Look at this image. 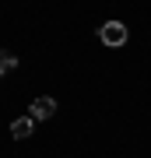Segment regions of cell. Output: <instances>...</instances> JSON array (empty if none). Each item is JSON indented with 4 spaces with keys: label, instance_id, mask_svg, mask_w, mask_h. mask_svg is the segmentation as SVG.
Returning a JSON list of instances; mask_svg holds the SVG:
<instances>
[{
    "label": "cell",
    "instance_id": "1",
    "mask_svg": "<svg viewBox=\"0 0 151 158\" xmlns=\"http://www.w3.org/2000/svg\"><path fill=\"white\" fill-rule=\"evenodd\" d=\"M99 39L106 42V46H123L127 42V25L123 21H106L99 28Z\"/></svg>",
    "mask_w": 151,
    "mask_h": 158
},
{
    "label": "cell",
    "instance_id": "2",
    "mask_svg": "<svg viewBox=\"0 0 151 158\" xmlns=\"http://www.w3.org/2000/svg\"><path fill=\"white\" fill-rule=\"evenodd\" d=\"M28 116H32V119H53L56 116V98L39 95V98L32 102V109H28Z\"/></svg>",
    "mask_w": 151,
    "mask_h": 158
},
{
    "label": "cell",
    "instance_id": "3",
    "mask_svg": "<svg viewBox=\"0 0 151 158\" xmlns=\"http://www.w3.org/2000/svg\"><path fill=\"white\" fill-rule=\"evenodd\" d=\"M32 130H35V119L32 116H18L11 123V137H14V141H25V137H32Z\"/></svg>",
    "mask_w": 151,
    "mask_h": 158
},
{
    "label": "cell",
    "instance_id": "4",
    "mask_svg": "<svg viewBox=\"0 0 151 158\" xmlns=\"http://www.w3.org/2000/svg\"><path fill=\"white\" fill-rule=\"evenodd\" d=\"M14 67H18V56H14V53H7V49H0V77L11 74Z\"/></svg>",
    "mask_w": 151,
    "mask_h": 158
}]
</instances>
